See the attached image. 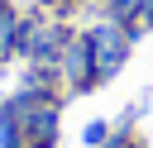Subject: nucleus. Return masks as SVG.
Listing matches in <instances>:
<instances>
[{
  "mask_svg": "<svg viewBox=\"0 0 153 148\" xmlns=\"http://www.w3.org/2000/svg\"><path fill=\"white\" fill-rule=\"evenodd\" d=\"M81 138H86V143H91V148H100V143H105V138H110V124H105V119H91V124H86V134H81Z\"/></svg>",
  "mask_w": 153,
  "mask_h": 148,
  "instance_id": "4",
  "label": "nucleus"
},
{
  "mask_svg": "<svg viewBox=\"0 0 153 148\" xmlns=\"http://www.w3.org/2000/svg\"><path fill=\"white\" fill-rule=\"evenodd\" d=\"M139 33L129 29V24H120V19H105V24H96L91 33H86V43H91V57H96V76L100 81H110L115 72H120V62L129 57V43H134Z\"/></svg>",
  "mask_w": 153,
  "mask_h": 148,
  "instance_id": "1",
  "label": "nucleus"
},
{
  "mask_svg": "<svg viewBox=\"0 0 153 148\" xmlns=\"http://www.w3.org/2000/svg\"><path fill=\"white\" fill-rule=\"evenodd\" d=\"M139 19H143V24L153 29V0H143V5H139Z\"/></svg>",
  "mask_w": 153,
  "mask_h": 148,
  "instance_id": "5",
  "label": "nucleus"
},
{
  "mask_svg": "<svg viewBox=\"0 0 153 148\" xmlns=\"http://www.w3.org/2000/svg\"><path fill=\"white\" fill-rule=\"evenodd\" d=\"M100 148H134V143H129V138H105Z\"/></svg>",
  "mask_w": 153,
  "mask_h": 148,
  "instance_id": "6",
  "label": "nucleus"
},
{
  "mask_svg": "<svg viewBox=\"0 0 153 148\" xmlns=\"http://www.w3.org/2000/svg\"><path fill=\"white\" fill-rule=\"evenodd\" d=\"M57 67H62V76H67L76 91H86L91 81H100V76H96V57H91V43H86V33H81V38H67V48H62Z\"/></svg>",
  "mask_w": 153,
  "mask_h": 148,
  "instance_id": "2",
  "label": "nucleus"
},
{
  "mask_svg": "<svg viewBox=\"0 0 153 148\" xmlns=\"http://www.w3.org/2000/svg\"><path fill=\"white\" fill-rule=\"evenodd\" d=\"M19 43H24V24H19L14 5H10V0H0V57L19 53Z\"/></svg>",
  "mask_w": 153,
  "mask_h": 148,
  "instance_id": "3",
  "label": "nucleus"
}]
</instances>
